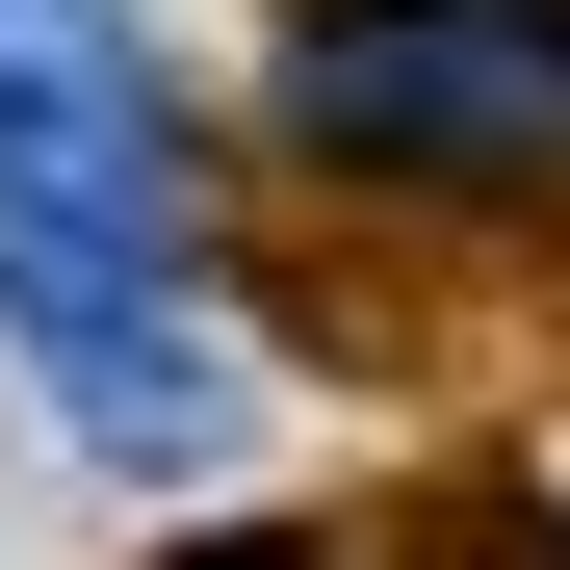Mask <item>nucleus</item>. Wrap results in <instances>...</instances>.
<instances>
[{"instance_id":"f257e3e1","label":"nucleus","mask_w":570,"mask_h":570,"mask_svg":"<svg viewBox=\"0 0 570 570\" xmlns=\"http://www.w3.org/2000/svg\"><path fill=\"white\" fill-rule=\"evenodd\" d=\"M259 105L337 181H570V0H312Z\"/></svg>"},{"instance_id":"f03ea898","label":"nucleus","mask_w":570,"mask_h":570,"mask_svg":"<svg viewBox=\"0 0 570 570\" xmlns=\"http://www.w3.org/2000/svg\"><path fill=\"white\" fill-rule=\"evenodd\" d=\"M0 363L52 390L78 466H130V493H208L259 441V363L208 337V285L181 259H0Z\"/></svg>"},{"instance_id":"20e7f679","label":"nucleus","mask_w":570,"mask_h":570,"mask_svg":"<svg viewBox=\"0 0 570 570\" xmlns=\"http://www.w3.org/2000/svg\"><path fill=\"white\" fill-rule=\"evenodd\" d=\"M208 570H312V544H208Z\"/></svg>"},{"instance_id":"7ed1b4c3","label":"nucleus","mask_w":570,"mask_h":570,"mask_svg":"<svg viewBox=\"0 0 570 570\" xmlns=\"http://www.w3.org/2000/svg\"><path fill=\"white\" fill-rule=\"evenodd\" d=\"M0 259H181V78L130 27H0Z\"/></svg>"}]
</instances>
